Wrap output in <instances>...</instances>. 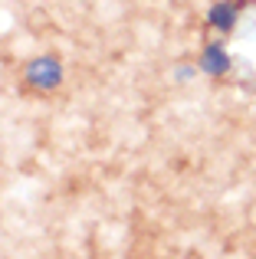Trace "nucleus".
I'll return each mask as SVG.
<instances>
[{"label": "nucleus", "mask_w": 256, "mask_h": 259, "mask_svg": "<svg viewBox=\"0 0 256 259\" xmlns=\"http://www.w3.org/2000/svg\"><path fill=\"white\" fill-rule=\"evenodd\" d=\"M43 66H46V63H43ZM43 66H39V63H33L30 76H33V79H46V89H50V85H56V82H59V66L53 63L50 69H43Z\"/></svg>", "instance_id": "1"}]
</instances>
